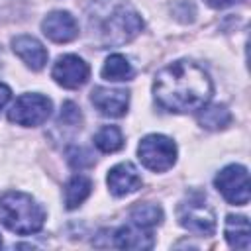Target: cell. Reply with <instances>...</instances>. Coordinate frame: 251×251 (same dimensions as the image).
<instances>
[{
	"label": "cell",
	"instance_id": "d6986e66",
	"mask_svg": "<svg viewBox=\"0 0 251 251\" xmlns=\"http://www.w3.org/2000/svg\"><path fill=\"white\" fill-rule=\"evenodd\" d=\"M94 145L102 153H114V151H120L124 147V135H122L120 127H116V126H104L94 135Z\"/></svg>",
	"mask_w": 251,
	"mask_h": 251
},
{
	"label": "cell",
	"instance_id": "7402d4cb",
	"mask_svg": "<svg viewBox=\"0 0 251 251\" xmlns=\"http://www.w3.org/2000/svg\"><path fill=\"white\" fill-rule=\"evenodd\" d=\"M10 98H12V90H10V86H6L4 82H0V112H2L4 106L10 102Z\"/></svg>",
	"mask_w": 251,
	"mask_h": 251
},
{
	"label": "cell",
	"instance_id": "ba28073f",
	"mask_svg": "<svg viewBox=\"0 0 251 251\" xmlns=\"http://www.w3.org/2000/svg\"><path fill=\"white\" fill-rule=\"evenodd\" d=\"M51 76L63 88H80L88 80L90 69L78 55H61L51 69Z\"/></svg>",
	"mask_w": 251,
	"mask_h": 251
},
{
	"label": "cell",
	"instance_id": "603a6c76",
	"mask_svg": "<svg viewBox=\"0 0 251 251\" xmlns=\"http://www.w3.org/2000/svg\"><path fill=\"white\" fill-rule=\"evenodd\" d=\"M208 6H212V8H216V10H222V8H229V6H233V4H237V2H241V0H204Z\"/></svg>",
	"mask_w": 251,
	"mask_h": 251
},
{
	"label": "cell",
	"instance_id": "30bf717a",
	"mask_svg": "<svg viewBox=\"0 0 251 251\" xmlns=\"http://www.w3.org/2000/svg\"><path fill=\"white\" fill-rule=\"evenodd\" d=\"M41 31L55 43H69L78 35V24L67 10H55L41 22Z\"/></svg>",
	"mask_w": 251,
	"mask_h": 251
},
{
	"label": "cell",
	"instance_id": "ac0fdd59",
	"mask_svg": "<svg viewBox=\"0 0 251 251\" xmlns=\"http://www.w3.org/2000/svg\"><path fill=\"white\" fill-rule=\"evenodd\" d=\"M129 222L153 229L155 226H159V224L163 222V210H161V206L151 204V202L137 204V206H133L131 212H129Z\"/></svg>",
	"mask_w": 251,
	"mask_h": 251
},
{
	"label": "cell",
	"instance_id": "277c9868",
	"mask_svg": "<svg viewBox=\"0 0 251 251\" xmlns=\"http://www.w3.org/2000/svg\"><path fill=\"white\" fill-rule=\"evenodd\" d=\"M143 29L141 16L127 4L116 6L102 22V45H124Z\"/></svg>",
	"mask_w": 251,
	"mask_h": 251
},
{
	"label": "cell",
	"instance_id": "7a4b0ae2",
	"mask_svg": "<svg viewBox=\"0 0 251 251\" xmlns=\"http://www.w3.org/2000/svg\"><path fill=\"white\" fill-rule=\"evenodd\" d=\"M0 224L14 233L29 235L43 227L45 210L33 196L10 190L0 196Z\"/></svg>",
	"mask_w": 251,
	"mask_h": 251
},
{
	"label": "cell",
	"instance_id": "44dd1931",
	"mask_svg": "<svg viewBox=\"0 0 251 251\" xmlns=\"http://www.w3.org/2000/svg\"><path fill=\"white\" fill-rule=\"evenodd\" d=\"M67 159L73 169H86V167L94 165V157L84 147H71L67 151Z\"/></svg>",
	"mask_w": 251,
	"mask_h": 251
},
{
	"label": "cell",
	"instance_id": "7c38bea8",
	"mask_svg": "<svg viewBox=\"0 0 251 251\" xmlns=\"http://www.w3.org/2000/svg\"><path fill=\"white\" fill-rule=\"evenodd\" d=\"M12 51L31 71H41L47 63V49L31 35H16L12 39Z\"/></svg>",
	"mask_w": 251,
	"mask_h": 251
},
{
	"label": "cell",
	"instance_id": "2e32d148",
	"mask_svg": "<svg viewBox=\"0 0 251 251\" xmlns=\"http://www.w3.org/2000/svg\"><path fill=\"white\" fill-rule=\"evenodd\" d=\"M198 124L210 131L226 129L231 124V114L224 104H210L198 110Z\"/></svg>",
	"mask_w": 251,
	"mask_h": 251
},
{
	"label": "cell",
	"instance_id": "6da1fadb",
	"mask_svg": "<svg viewBox=\"0 0 251 251\" xmlns=\"http://www.w3.org/2000/svg\"><path fill=\"white\" fill-rule=\"evenodd\" d=\"M214 86L210 75L194 61L180 59L161 69L153 82L155 102L175 114L200 110L212 98Z\"/></svg>",
	"mask_w": 251,
	"mask_h": 251
},
{
	"label": "cell",
	"instance_id": "9c48e42d",
	"mask_svg": "<svg viewBox=\"0 0 251 251\" xmlns=\"http://www.w3.org/2000/svg\"><path fill=\"white\" fill-rule=\"evenodd\" d=\"M90 102L94 108L108 118H122L129 106V92L126 88H108L96 86L90 92Z\"/></svg>",
	"mask_w": 251,
	"mask_h": 251
},
{
	"label": "cell",
	"instance_id": "9a60e30c",
	"mask_svg": "<svg viewBox=\"0 0 251 251\" xmlns=\"http://www.w3.org/2000/svg\"><path fill=\"white\" fill-rule=\"evenodd\" d=\"M92 192V180L84 175H73L65 184V206L69 210L78 208Z\"/></svg>",
	"mask_w": 251,
	"mask_h": 251
},
{
	"label": "cell",
	"instance_id": "e0dca14e",
	"mask_svg": "<svg viewBox=\"0 0 251 251\" xmlns=\"http://www.w3.org/2000/svg\"><path fill=\"white\" fill-rule=\"evenodd\" d=\"M135 75L131 63L120 55V53H114L110 55L106 61H104V67H102V76L106 80H112V82H120V80H131Z\"/></svg>",
	"mask_w": 251,
	"mask_h": 251
},
{
	"label": "cell",
	"instance_id": "5b68a950",
	"mask_svg": "<svg viewBox=\"0 0 251 251\" xmlns=\"http://www.w3.org/2000/svg\"><path fill=\"white\" fill-rule=\"evenodd\" d=\"M141 165L153 173H165L176 163V145L163 133H149L137 145Z\"/></svg>",
	"mask_w": 251,
	"mask_h": 251
},
{
	"label": "cell",
	"instance_id": "4fadbf2b",
	"mask_svg": "<svg viewBox=\"0 0 251 251\" xmlns=\"http://www.w3.org/2000/svg\"><path fill=\"white\" fill-rule=\"evenodd\" d=\"M114 245L120 249H151L155 245V237L149 227L129 222L120 229H116Z\"/></svg>",
	"mask_w": 251,
	"mask_h": 251
},
{
	"label": "cell",
	"instance_id": "8fae6325",
	"mask_svg": "<svg viewBox=\"0 0 251 251\" xmlns=\"http://www.w3.org/2000/svg\"><path fill=\"white\" fill-rule=\"evenodd\" d=\"M108 188L114 196H127L141 186V176L131 163H118L108 171Z\"/></svg>",
	"mask_w": 251,
	"mask_h": 251
},
{
	"label": "cell",
	"instance_id": "8992f818",
	"mask_svg": "<svg viewBox=\"0 0 251 251\" xmlns=\"http://www.w3.org/2000/svg\"><path fill=\"white\" fill-rule=\"evenodd\" d=\"M51 110H53V104L47 96L37 92L22 94L20 98H16V102L8 110V120L24 127H35L47 122V118L51 116Z\"/></svg>",
	"mask_w": 251,
	"mask_h": 251
},
{
	"label": "cell",
	"instance_id": "52a82bcc",
	"mask_svg": "<svg viewBox=\"0 0 251 251\" xmlns=\"http://www.w3.org/2000/svg\"><path fill=\"white\" fill-rule=\"evenodd\" d=\"M216 188L220 194L235 206H245L251 196V184H249V173L243 165H227L224 167L216 178H214Z\"/></svg>",
	"mask_w": 251,
	"mask_h": 251
},
{
	"label": "cell",
	"instance_id": "ffe728a7",
	"mask_svg": "<svg viewBox=\"0 0 251 251\" xmlns=\"http://www.w3.org/2000/svg\"><path fill=\"white\" fill-rule=\"evenodd\" d=\"M82 124V114L78 110V106L75 102H65L61 108V116L57 126H65V127H73V129H80Z\"/></svg>",
	"mask_w": 251,
	"mask_h": 251
},
{
	"label": "cell",
	"instance_id": "cb8c5ba5",
	"mask_svg": "<svg viewBox=\"0 0 251 251\" xmlns=\"http://www.w3.org/2000/svg\"><path fill=\"white\" fill-rule=\"evenodd\" d=\"M0 247H2V239H0Z\"/></svg>",
	"mask_w": 251,
	"mask_h": 251
},
{
	"label": "cell",
	"instance_id": "3957f363",
	"mask_svg": "<svg viewBox=\"0 0 251 251\" xmlns=\"http://www.w3.org/2000/svg\"><path fill=\"white\" fill-rule=\"evenodd\" d=\"M176 220L184 229H188L190 233L202 235V237L214 235L216 231V214L212 206L208 204L206 196L200 192H192L184 200L178 202Z\"/></svg>",
	"mask_w": 251,
	"mask_h": 251
},
{
	"label": "cell",
	"instance_id": "5bb4252c",
	"mask_svg": "<svg viewBox=\"0 0 251 251\" xmlns=\"http://www.w3.org/2000/svg\"><path fill=\"white\" fill-rule=\"evenodd\" d=\"M226 241L233 249H249L251 245V226L245 216H227L226 218Z\"/></svg>",
	"mask_w": 251,
	"mask_h": 251
}]
</instances>
